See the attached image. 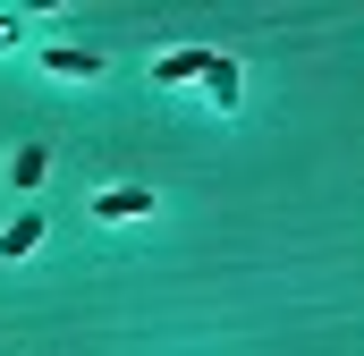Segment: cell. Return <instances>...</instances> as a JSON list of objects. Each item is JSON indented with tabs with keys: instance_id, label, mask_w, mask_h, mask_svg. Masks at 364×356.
I'll return each instance as SVG.
<instances>
[{
	"instance_id": "1",
	"label": "cell",
	"mask_w": 364,
	"mask_h": 356,
	"mask_svg": "<svg viewBox=\"0 0 364 356\" xmlns=\"http://www.w3.org/2000/svg\"><path fill=\"white\" fill-rule=\"evenodd\" d=\"M203 60H212L203 43H178V51H161V60H153V85H195V77H203Z\"/></svg>"
},
{
	"instance_id": "2",
	"label": "cell",
	"mask_w": 364,
	"mask_h": 356,
	"mask_svg": "<svg viewBox=\"0 0 364 356\" xmlns=\"http://www.w3.org/2000/svg\"><path fill=\"white\" fill-rule=\"evenodd\" d=\"M144 212H153L144 187H102V195H93V221H144Z\"/></svg>"
},
{
	"instance_id": "3",
	"label": "cell",
	"mask_w": 364,
	"mask_h": 356,
	"mask_svg": "<svg viewBox=\"0 0 364 356\" xmlns=\"http://www.w3.org/2000/svg\"><path fill=\"white\" fill-rule=\"evenodd\" d=\"M43 68H51V77H102L110 60H102V51H85V43H51V51H43Z\"/></svg>"
},
{
	"instance_id": "4",
	"label": "cell",
	"mask_w": 364,
	"mask_h": 356,
	"mask_svg": "<svg viewBox=\"0 0 364 356\" xmlns=\"http://www.w3.org/2000/svg\"><path fill=\"white\" fill-rule=\"evenodd\" d=\"M34 246H43V212H17V221L0 229V263H26Z\"/></svg>"
},
{
	"instance_id": "5",
	"label": "cell",
	"mask_w": 364,
	"mask_h": 356,
	"mask_svg": "<svg viewBox=\"0 0 364 356\" xmlns=\"http://www.w3.org/2000/svg\"><path fill=\"white\" fill-rule=\"evenodd\" d=\"M203 85H212V102H220V110H237L246 77H237V60H229V51H212V60H203Z\"/></svg>"
},
{
	"instance_id": "6",
	"label": "cell",
	"mask_w": 364,
	"mask_h": 356,
	"mask_svg": "<svg viewBox=\"0 0 364 356\" xmlns=\"http://www.w3.org/2000/svg\"><path fill=\"white\" fill-rule=\"evenodd\" d=\"M43 170H51V153H43V145H17L9 178H17V187H43Z\"/></svg>"
}]
</instances>
